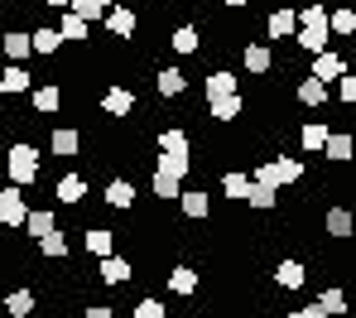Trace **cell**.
<instances>
[{"label": "cell", "mask_w": 356, "mask_h": 318, "mask_svg": "<svg viewBox=\"0 0 356 318\" xmlns=\"http://www.w3.org/2000/svg\"><path fill=\"white\" fill-rule=\"evenodd\" d=\"M294 44L303 54H323L327 44H332V29H327V5L323 0H313V5H303L298 10V34Z\"/></svg>", "instance_id": "cell-1"}, {"label": "cell", "mask_w": 356, "mask_h": 318, "mask_svg": "<svg viewBox=\"0 0 356 318\" xmlns=\"http://www.w3.org/2000/svg\"><path fill=\"white\" fill-rule=\"evenodd\" d=\"M39 164H44V154H39L34 145H24V140L5 150V174H10L15 189H29V184L39 179Z\"/></svg>", "instance_id": "cell-2"}, {"label": "cell", "mask_w": 356, "mask_h": 318, "mask_svg": "<svg viewBox=\"0 0 356 318\" xmlns=\"http://www.w3.org/2000/svg\"><path fill=\"white\" fill-rule=\"evenodd\" d=\"M24 217H29V202H24V189H0V222L15 232V227H24Z\"/></svg>", "instance_id": "cell-3"}, {"label": "cell", "mask_w": 356, "mask_h": 318, "mask_svg": "<svg viewBox=\"0 0 356 318\" xmlns=\"http://www.w3.org/2000/svg\"><path fill=\"white\" fill-rule=\"evenodd\" d=\"M265 34H270V39H294L298 34V10L294 5H275L270 19H265Z\"/></svg>", "instance_id": "cell-4"}, {"label": "cell", "mask_w": 356, "mask_h": 318, "mask_svg": "<svg viewBox=\"0 0 356 318\" xmlns=\"http://www.w3.org/2000/svg\"><path fill=\"white\" fill-rule=\"evenodd\" d=\"M207 116H212V121H217V126H232V121H241V116H245V97H212V102H207Z\"/></svg>", "instance_id": "cell-5"}, {"label": "cell", "mask_w": 356, "mask_h": 318, "mask_svg": "<svg viewBox=\"0 0 356 318\" xmlns=\"http://www.w3.org/2000/svg\"><path fill=\"white\" fill-rule=\"evenodd\" d=\"M342 72H347V58H342V54H332V49L313 54V67H308V77H318V82H337Z\"/></svg>", "instance_id": "cell-6"}, {"label": "cell", "mask_w": 356, "mask_h": 318, "mask_svg": "<svg viewBox=\"0 0 356 318\" xmlns=\"http://www.w3.org/2000/svg\"><path fill=\"white\" fill-rule=\"evenodd\" d=\"M106 29H111L116 39H135V29H140V15H135L130 5H111V10H106Z\"/></svg>", "instance_id": "cell-7"}, {"label": "cell", "mask_w": 356, "mask_h": 318, "mask_svg": "<svg viewBox=\"0 0 356 318\" xmlns=\"http://www.w3.org/2000/svg\"><path fill=\"white\" fill-rule=\"evenodd\" d=\"M77 150H82V130L58 126L54 135H49V154H54V159H72Z\"/></svg>", "instance_id": "cell-8"}, {"label": "cell", "mask_w": 356, "mask_h": 318, "mask_svg": "<svg viewBox=\"0 0 356 318\" xmlns=\"http://www.w3.org/2000/svg\"><path fill=\"white\" fill-rule=\"evenodd\" d=\"M323 227H327V237H332V241H347V237L356 232V212H352V207H327Z\"/></svg>", "instance_id": "cell-9"}, {"label": "cell", "mask_w": 356, "mask_h": 318, "mask_svg": "<svg viewBox=\"0 0 356 318\" xmlns=\"http://www.w3.org/2000/svg\"><path fill=\"white\" fill-rule=\"evenodd\" d=\"M169 49H174L178 58H193V54L202 49V29H197V24H178L174 34H169Z\"/></svg>", "instance_id": "cell-10"}, {"label": "cell", "mask_w": 356, "mask_h": 318, "mask_svg": "<svg viewBox=\"0 0 356 318\" xmlns=\"http://www.w3.org/2000/svg\"><path fill=\"white\" fill-rule=\"evenodd\" d=\"M29 102H34V111H39V116H54V111H63V87H58V82L29 87Z\"/></svg>", "instance_id": "cell-11"}, {"label": "cell", "mask_w": 356, "mask_h": 318, "mask_svg": "<svg viewBox=\"0 0 356 318\" xmlns=\"http://www.w3.org/2000/svg\"><path fill=\"white\" fill-rule=\"evenodd\" d=\"M87 179H82V174H63L58 179V189H54V198H58V202H67V207H82V202H87Z\"/></svg>", "instance_id": "cell-12"}, {"label": "cell", "mask_w": 356, "mask_h": 318, "mask_svg": "<svg viewBox=\"0 0 356 318\" xmlns=\"http://www.w3.org/2000/svg\"><path fill=\"white\" fill-rule=\"evenodd\" d=\"M241 63H245V72H250V77H265V72L275 67V49H270V44H245Z\"/></svg>", "instance_id": "cell-13"}, {"label": "cell", "mask_w": 356, "mask_h": 318, "mask_svg": "<svg viewBox=\"0 0 356 318\" xmlns=\"http://www.w3.org/2000/svg\"><path fill=\"white\" fill-rule=\"evenodd\" d=\"M178 207H183L188 222H202V217L212 212V198H207L202 189H183V193H178Z\"/></svg>", "instance_id": "cell-14"}, {"label": "cell", "mask_w": 356, "mask_h": 318, "mask_svg": "<svg viewBox=\"0 0 356 318\" xmlns=\"http://www.w3.org/2000/svg\"><path fill=\"white\" fill-rule=\"evenodd\" d=\"M270 169H275V189H294L298 179H303V164H298L294 154H275Z\"/></svg>", "instance_id": "cell-15"}, {"label": "cell", "mask_w": 356, "mask_h": 318, "mask_svg": "<svg viewBox=\"0 0 356 318\" xmlns=\"http://www.w3.org/2000/svg\"><path fill=\"white\" fill-rule=\"evenodd\" d=\"M102 111H106V116H130V111H135V92H130V87H106V92H102Z\"/></svg>", "instance_id": "cell-16"}, {"label": "cell", "mask_w": 356, "mask_h": 318, "mask_svg": "<svg viewBox=\"0 0 356 318\" xmlns=\"http://www.w3.org/2000/svg\"><path fill=\"white\" fill-rule=\"evenodd\" d=\"M97 270H102V285H111V289L125 285V280L135 275V265H130L125 255H102V265H97Z\"/></svg>", "instance_id": "cell-17"}, {"label": "cell", "mask_w": 356, "mask_h": 318, "mask_svg": "<svg viewBox=\"0 0 356 318\" xmlns=\"http://www.w3.org/2000/svg\"><path fill=\"white\" fill-rule=\"evenodd\" d=\"M323 154H327L332 164H347V159L356 154V140H352V130H332V135H327V145H323Z\"/></svg>", "instance_id": "cell-18"}, {"label": "cell", "mask_w": 356, "mask_h": 318, "mask_svg": "<svg viewBox=\"0 0 356 318\" xmlns=\"http://www.w3.org/2000/svg\"><path fill=\"white\" fill-rule=\"evenodd\" d=\"M0 49H5V58H15V63H19V58H29V54H34V39H29L24 29H5V34H0Z\"/></svg>", "instance_id": "cell-19"}, {"label": "cell", "mask_w": 356, "mask_h": 318, "mask_svg": "<svg viewBox=\"0 0 356 318\" xmlns=\"http://www.w3.org/2000/svg\"><path fill=\"white\" fill-rule=\"evenodd\" d=\"M298 102H303V106H327L332 92H327V82H318V77L303 72V77H298Z\"/></svg>", "instance_id": "cell-20"}, {"label": "cell", "mask_w": 356, "mask_h": 318, "mask_svg": "<svg viewBox=\"0 0 356 318\" xmlns=\"http://www.w3.org/2000/svg\"><path fill=\"white\" fill-rule=\"evenodd\" d=\"M202 87H207V102H212V97H236L241 87H236V72H232V67H217V72H207V82H202Z\"/></svg>", "instance_id": "cell-21"}, {"label": "cell", "mask_w": 356, "mask_h": 318, "mask_svg": "<svg viewBox=\"0 0 356 318\" xmlns=\"http://www.w3.org/2000/svg\"><path fill=\"white\" fill-rule=\"evenodd\" d=\"M58 34H63V44H87V39H92V24H87L82 15L67 10V15L58 19Z\"/></svg>", "instance_id": "cell-22"}, {"label": "cell", "mask_w": 356, "mask_h": 318, "mask_svg": "<svg viewBox=\"0 0 356 318\" xmlns=\"http://www.w3.org/2000/svg\"><path fill=\"white\" fill-rule=\"evenodd\" d=\"M154 174H169V179H178V184H183V179L193 174V159H188V154H164V150H159Z\"/></svg>", "instance_id": "cell-23"}, {"label": "cell", "mask_w": 356, "mask_h": 318, "mask_svg": "<svg viewBox=\"0 0 356 318\" xmlns=\"http://www.w3.org/2000/svg\"><path fill=\"white\" fill-rule=\"evenodd\" d=\"M154 92H159V97H183V92H188V77H183L178 67H159V72H154Z\"/></svg>", "instance_id": "cell-24"}, {"label": "cell", "mask_w": 356, "mask_h": 318, "mask_svg": "<svg viewBox=\"0 0 356 318\" xmlns=\"http://www.w3.org/2000/svg\"><path fill=\"white\" fill-rule=\"evenodd\" d=\"M327 29H332L337 39H356V10H352V5L327 10Z\"/></svg>", "instance_id": "cell-25"}, {"label": "cell", "mask_w": 356, "mask_h": 318, "mask_svg": "<svg viewBox=\"0 0 356 318\" xmlns=\"http://www.w3.org/2000/svg\"><path fill=\"white\" fill-rule=\"evenodd\" d=\"M58 227V217H54V207H29V217H24V232L39 241V237H49Z\"/></svg>", "instance_id": "cell-26"}, {"label": "cell", "mask_w": 356, "mask_h": 318, "mask_svg": "<svg viewBox=\"0 0 356 318\" xmlns=\"http://www.w3.org/2000/svg\"><path fill=\"white\" fill-rule=\"evenodd\" d=\"M29 87H34V77H29L19 63H10L5 72H0V92H5V97H19V92H29Z\"/></svg>", "instance_id": "cell-27"}, {"label": "cell", "mask_w": 356, "mask_h": 318, "mask_svg": "<svg viewBox=\"0 0 356 318\" xmlns=\"http://www.w3.org/2000/svg\"><path fill=\"white\" fill-rule=\"evenodd\" d=\"M245 202H250L255 212H275V207H280V189H270V184H255V179H250V193H245Z\"/></svg>", "instance_id": "cell-28"}, {"label": "cell", "mask_w": 356, "mask_h": 318, "mask_svg": "<svg viewBox=\"0 0 356 318\" xmlns=\"http://www.w3.org/2000/svg\"><path fill=\"white\" fill-rule=\"evenodd\" d=\"M303 280H308V270H303L298 260H280V265H275V285H280V289H303Z\"/></svg>", "instance_id": "cell-29"}, {"label": "cell", "mask_w": 356, "mask_h": 318, "mask_svg": "<svg viewBox=\"0 0 356 318\" xmlns=\"http://www.w3.org/2000/svg\"><path fill=\"white\" fill-rule=\"evenodd\" d=\"M197 285H202V275H197L193 265H174V270H169V289H174V294H197Z\"/></svg>", "instance_id": "cell-30"}, {"label": "cell", "mask_w": 356, "mask_h": 318, "mask_svg": "<svg viewBox=\"0 0 356 318\" xmlns=\"http://www.w3.org/2000/svg\"><path fill=\"white\" fill-rule=\"evenodd\" d=\"M106 207H120V212L135 207V184H130V179H111V184H106Z\"/></svg>", "instance_id": "cell-31"}, {"label": "cell", "mask_w": 356, "mask_h": 318, "mask_svg": "<svg viewBox=\"0 0 356 318\" xmlns=\"http://www.w3.org/2000/svg\"><path fill=\"white\" fill-rule=\"evenodd\" d=\"M327 135H332V130L323 126V121H308V126L298 130V145H303L308 154H323V145H327Z\"/></svg>", "instance_id": "cell-32"}, {"label": "cell", "mask_w": 356, "mask_h": 318, "mask_svg": "<svg viewBox=\"0 0 356 318\" xmlns=\"http://www.w3.org/2000/svg\"><path fill=\"white\" fill-rule=\"evenodd\" d=\"M29 39H34V54H44V58H54V54L63 49V34H58V29H49V24H39Z\"/></svg>", "instance_id": "cell-33"}, {"label": "cell", "mask_w": 356, "mask_h": 318, "mask_svg": "<svg viewBox=\"0 0 356 318\" xmlns=\"http://www.w3.org/2000/svg\"><path fill=\"white\" fill-rule=\"evenodd\" d=\"M222 193H227L232 202H245V193H250V174H241V169H227V174H222Z\"/></svg>", "instance_id": "cell-34"}, {"label": "cell", "mask_w": 356, "mask_h": 318, "mask_svg": "<svg viewBox=\"0 0 356 318\" xmlns=\"http://www.w3.org/2000/svg\"><path fill=\"white\" fill-rule=\"evenodd\" d=\"M313 304H318L327 318H342V314H347V289H323Z\"/></svg>", "instance_id": "cell-35"}, {"label": "cell", "mask_w": 356, "mask_h": 318, "mask_svg": "<svg viewBox=\"0 0 356 318\" xmlns=\"http://www.w3.org/2000/svg\"><path fill=\"white\" fill-rule=\"evenodd\" d=\"M159 150H164V154H188V130L183 126L159 130Z\"/></svg>", "instance_id": "cell-36"}, {"label": "cell", "mask_w": 356, "mask_h": 318, "mask_svg": "<svg viewBox=\"0 0 356 318\" xmlns=\"http://www.w3.org/2000/svg\"><path fill=\"white\" fill-rule=\"evenodd\" d=\"M87 251L92 255H111L116 251V237H111L106 227H87Z\"/></svg>", "instance_id": "cell-37"}, {"label": "cell", "mask_w": 356, "mask_h": 318, "mask_svg": "<svg viewBox=\"0 0 356 318\" xmlns=\"http://www.w3.org/2000/svg\"><path fill=\"white\" fill-rule=\"evenodd\" d=\"M39 255H49V260H67V237H63L58 227H54L49 237H39Z\"/></svg>", "instance_id": "cell-38"}, {"label": "cell", "mask_w": 356, "mask_h": 318, "mask_svg": "<svg viewBox=\"0 0 356 318\" xmlns=\"http://www.w3.org/2000/svg\"><path fill=\"white\" fill-rule=\"evenodd\" d=\"M72 5V15H82L87 24L92 19H106V10H111V0H67Z\"/></svg>", "instance_id": "cell-39"}, {"label": "cell", "mask_w": 356, "mask_h": 318, "mask_svg": "<svg viewBox=\"0 0 356 318\" xmlns=\"http://www.w3.org/2000/svg\"><path fill=\"white\" fill-rule=\"evenodd\" d=\"M5 314L10 318H29L34 314V294H29V289H15V294L5 299Z\"/></svg>", "instance_id": "cell-40"}, {"label": "cell", "mask_w": 356, "mask_h": 318, "mask_svg": "<svg viewBox=\"0 0 356 318\" xmlns=\"http://www.w3.org/2000/svg\"><path fill=\"white\" fill-rule=\"evenodd\" d=\"M149 189H154V198H159V202H174L178 193H183V184H178V179H169V174H154V179H149Z\"/></svg>", "instance_id": "cell-41"}, {"label": "cell", "mask_w": 356, "mask_h": 318, "mask_svg": "<svg viewBox=\"0 0 356 318\" xmlns=\"http://www.w3.org/2000/svg\"><path fill=\"white\" fill-rule=\"evenodd\" d=\"M337 97H342L347 106H352V102H356V72H352V67H347V72L337 77Z\"/></svg>", "instance_id": "cell-42"}, {"label": "cell", "mask_w": 356, "mask_h": 318, "mask_svg": "<svg viewBox=\"0 0 356 318\" xmlns=\"http://www.w3.org/2000/svg\"><path fill=\"white\" fill-rule=\"evenodd\" d=\"M135 318H169V309H164L159 299H140V304H135Z\"/></svg>", "instance_id": "cell-43"}, {"label": "cell", "mask_w": 356, "mask_h": 318, "mask_svg": "<svg viewBox=\"0 0 356 318\" xmlns=\"http://www.w3.org/2000/svg\"><path fill=\"white\" fill-rule=\"evenodd\" d=\"M284 318H327V314H323L318 304H303V309H289V314H284Z\"/></svg>", "instance_id": "cell-44"}, {"label": "cell", "mask_w": 356, "mask_h": 318, "mask_svg": "<svg viewBox=\"0 0 356 318\" xmlns=\"http://www.w3.org/2000/svg\"><path fill=\"white\" fill-rule=\"evenodd\" d=\"M82 318H116V314H111V304H87Z\"/></svg>", "instance_id": "cell-45"}, {"label": "cell", "mask_w": 356, "mask_h": 318, "mask_svg": "<svg viewBox=\"0 0 356 318\" xmlns=\"http://www.w3.org/2000/svg\"><path fill=\"white\" fill-rule=\"evenodd\" d=\"M222 5H227V10H245L250 0H222Z\"/></svg>", "instance_id": "cell-46"}, {"label": "cell", "mask_w": 356, "mask_h": 318, "mask_svg": "<svg viewBox=\"0 0 356 318\" xmlns=\"http://www.w3.org/2000/svg\"><path fill=\"white\" fill-rule=\"evenodd\" d=\"M44 5H49V10H63V5H67V0H44Z\"/></svg>", "instance_id": "cell-47"}, {"label": "cell", "mask_w": 356, "mask_h": 318, "mask_svg": "<svg viewBox=\"0 0 356 318\" xmlns=\"http://www.w3.org/2000/svg\"><path fill=\"white\" fill-rule=\"evenodd\" d=\"M342 318H356V314H342Z\"/></svg>", "instance_id": "cell-48"}, {"label": "cell", "mask_w": 356, "mask_h": 318, "mask_svg": "<svg viewBox=\"0 0 356 318\" xmlns=\"http://www.w3.org/2000/svg\"><path fill=\"white\" fill-rule=\"evenodd\" d=\"M352 10H356V0H352Z\"/></svg>", "instance_id": "cell-49"}, {"label": "cell", "mask_w": 356, "mask_h": 318, "mask_svg": "<svg viewBox=\"0 0 356 318\" xmlns=\"http://www.w3.org/2000/svg\"><path fill=\"white\" fill-rule=\"evenodd\" d=\"M0 309H5V304H0Z\"/></svg>", "instance_id": "cell-50"}]
</instances>
